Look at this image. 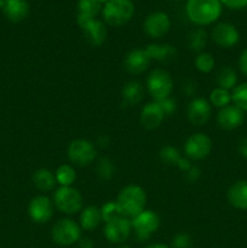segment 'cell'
I'll return each mask as SVG.
<instances>
[{
	"instance_id": "35",
	"label": "cell",
	"mask_w": 247,
	"mask_h": 248,
	"mask_svg": "<svg viewBox=\"0 0 247 248\" xmlns=\"http://www.w3.org/2000/svg\"><path fill=\"white\" fill-rule=\"evenodd\" d=\"M191 244V239L188 234L182 232V234L176 235L172 240V246L173 248H189Z\"/></svg>"
},
{
	"instance_id": "21",
	"label": "cell",
	"mask_w": 247,
	"mask_h": 248,
	"mask_svg": "<svg viewBox=\"0 0 247 248\" xmlns=\"http://www.w3.org/2000/svg\"><path fill=\"white\" fill-rule=\"evenodd\" d=\"M160 157L166 165H173L184 172H186L191 167L189 160L185 157H182L178 149L171 147V145H166V147L162 148L161 152H160Z\"/></svg>"
},
{
	"instance_id": "41",
	"label": "cell",
	"mask_w": 247,
	"mask_h": 248,
	"mask_svg": "<svg viewBox=\"0 0 247 248\" xmlns=\"http://www.w3.org/2000/svg\"><path fill=\"white\" fill-rule=\"evenodd\" d=\"M239 149H240V153H241L242 156H245L247 159V138L240 143Z\"/></svg>"
},
{
	"instance_id": "36",
	"label": "cell",
	"mask_w": 247,
	"mask_h": 248,
	"mask_svg": "<svg viewBox=\"0 0 247 248\" xmlns=\"http://www.w3.org/2000/svg\"><path fill=\"white\" fill-rule=\"evenodd\" d=\"M156 102L160 104V106H161L162 110H164L165 115H166V116L172 115V114L176 111L177 104H176V101H174V99L167 97V98L161 99V101H156Z\"/></svg>"
},
{
	"instance_id": "37",
	"label": "cell",
	"mask_w": 247,
	"mask_h": 248,
	"mask_svg": "<svg viewBox=\"0 0 247 248\" xmlns=\"http://www.w3.org/2000/svg\"><path fill=\"white\" fill-rule=\"evenodd\" d=\"M220 2L230 9H244L247 6V0H220Z\"/></svg>"
},
{
	"instance_id": "31",
	"label": "cell",
	"mask_w": 247,
	"mask_h": 248,
	"mask_svg": "<svg viewBox=\"0 0 247 248\" xmlns=\"http://www.w3.org/2000/svg\"><path fill=\"white\" fill-rule=\"evenodd\" d=\"M232 101L242 111H247V82L235 87L232 93Z\"/></svg>"
},
{
	"instance_id": "11",
	"label": "cell",
	"mask_w": 247,
	"mask_h": 248,
	"mask_svg": "<svg viewBox=\"0 0 247 248\" xmlns=\"http://www.w3.org/2000/svg\"><path fill=\"white\" fill-rule=\"evenodd\" d=\"M131 220L126 217H118L106 223L104 228V235L107 239L114 244H121L126 241L131 234Z\"/></svg>"
},
{
	"instance_id": "30",
	"label": "cell",
	"mask_w": 247,
	"mask_h": 248,
	"mask_svg": "<svg viewBox=\"0 0 247 248\" xmlns=\"http://www.w3.org/2000/svg\"><path fill=\"white\" fill-rule=\"evenodd\" d=\"M211 103L213 104L217 108H224V107L229 106L230 101H232V94L228 90L220 89V87H217V89L213 90L211 92Z\"/></svg>"
},
{
	"instance_id": "8",
	"label": "cell",
	"mask_w": 247,
	"mask_h": 248,
	"mask_svg": "<svg viewBox=\"0 0 247 248\" xmlns=\"http://www.w3.org/2000/svg\"><path fill=\"white\" fill-rule=\"evenodd\" d=\"M51 236L61 246H70L80 240V228L74 220L61 219L53 225Z\"/></svg>"
},
{
	"instance_id": "2",
	"label": "cell",
	"mask_w": 247,
	"mask_h": 248,
	"mask_svg": "<svg viewBox=\"0 0 247 248\" xmlns=\"http://www.w3.org/2000/svg\"><path fill=\"white\" fill-rule=\"evenodd\" d=\"M115 202L123 217L135 218L144 211L147 195L140 186H127L119 193Z\"/></svg>"
},
{
	"instance_id": "33",
	"label": "cell",
	"mask_w": 247,
	"mask_h": 248,
	"mask_svg": "<svg viewBox=\"0 0 247 248\" xmlns=\"http://www.w3.org/2000/svg\"><path fill=\"white\" fill-rule=\"evenodd\" d=\"M195 67L201 73H210L215 67V60L210 53H200L195 60Z\"/></svg>"
},
{
	"instance_id": "24",
	"label": "cell",
	"mask_w": 247,
	"mask_h": 248,
	"mask_svg": "<svg viewBox=\"0 0 247 248\" xmlns=\"http://www.w3.org/2000/svg\"><path fill=\"white\" fill-rule=\"evenodd\" d=\"M102 222V213L101 210L96 206H89L85 210H82L81 216H80V224L85 230H93L101 224Z\"/></svg>"
},
{
	"instance_id": "10",
	"label": "cell",
	"mask_w": 247,
	"mask_h": 248,
	"mask_svg": "<svg viewBox=\"0 0 247 248\" xmlns=\"http://www.w3.org/2000/svg\"><path fill=\"white\" fill-rule=\"evenodd\" d=\"M212 149V140L205 133H195L186 140L184 152L193 160L205 159Z\"/></svg>"
},
{
	"instance_id": "5",
	"label": "cell",
	"mask_w": 247,
	"mask_h": 248,
	"mask_svg": "<svg viewBox=\"0 0 247 248\" xmlns=\"http://www.w3.org/2000/svg\"><path fill=\"white\" fill-rule=\"evenodd\" d=\"M148 91L155 101L167 98L173 90L171 75L164 69H154L147 79Z\"/></svg>"
},
{
	"instance_id": "23",
	"label": "cell",
	"mask_w": 247,
	"mask_h": 248,
	"mask_svg": "<svg viewBox=\"0 0 247 248\" xmlns=\"http://www.w3.org/2000/svg\"><path fill=\"white\" fill-rule=\"evenodd\" d=\"M123 101L125 106H136L144 96L143 86L138 81H130L123 89Z\"/></svg>"
},
{
	"instance_id": "16",
	"label": "cell",
	"mask_w": 247,
	"mask_h": 248,
	"mask_svg": "<svg viewBox=\"0 0 247 248\" xmlns=\"http://www.w3.org/2000/svg\"><path fill=\"white\" fill-rule=\"evenodd\" d=\"M244 121V111L236 106H227L220 108L217 114V123L224 130H234Z\"/></svg>"
},
{
	"instance_id": "42",
	"label": "cell",
	"mask_w": 247,
	"mask_h": 248,
	"mask_svg": "<svg viewBox=\"0 0 247 248\" xmlns=\"http://www.w3.org/2000/svg\"><path fill=\"white\" fill-rule=\"evenodd\" d=\"M145 248H169V247L165 246V245H161V244H155V245H150V246H148Z\"/></svg>"
},
{
	"instance_id": "28",
	"label": "cell",
	"mask_w": 247,
	"mask_h": 248,
	"mask_svg": "<svg viewBox=\"0 0 247 248\" xmlns=\"http://www.w3.org/2000/svg\"><path fill=\"white\" fill-rule=\"evenodd\" d=\"M77 10H79V15L96 18L97 15L101 12L102 4L98 0H79Z\"/></svg>"
},
{
	"instance_id": "27",
	"label": "cell",
	"mask_w": 247,
	"mask_h": 248,
	"mask_svg": "<svg viewBox=\"0 0 247 248\" xmlns=\"http://www.w3.org/2000/svg\"><path fill=\"white\" fill-rule=\"evenodd\" d=\"M56 181L62 186H70L77 179L75 170L70 165H61L56 171Z\"/></svg>"
},
{
	"instance_id": "26",
	"label": "cell",
	"mask_w": 247,
	"mask_h": 248,
	"mask_svg": "<svg viewBox=\"0 0 247 248\" xmlns=\"http://www.w3.org/2000/svg\"><path fill=\"white\" fill-rule=\"evenodd\" d=\"M236 82H237L236 73H235V70L232 69V68L225 65V67H223L222 69L218 72L217 84L219 85L220 89H224L229 91L230 89H234Z\"/></svg>"
},
{
	"instance_id": "44",
	"label": "cell",
	"mask_w": 247,
	"mask_h": 248,
	"mask_svg": "<svg viewBox=\"0 0 247 248\" xmlns=\"http://www.w3.org/2000/svg\"><path fill=\"white\" fill-rule=\"evenodd\" d=\"M99 2H101V4H106V2H108L109 0H98Z\"/></svg>"
},
{
	"instance_id": "39",
	"label": "cell",
	"mask_w": 247,
	"mask_h": 248,
	"mask_svg": "<svg viewBox=\"0 0 247 248\" xmlns=\"http://www.w3.org/2000/svg\"><path fill=\"white\" fill-rule=\"evenodd\" d=\"M199 177H200V170H199L196 166H193V165H191L190 169L186 171V178H188L189 181L193 182V181H196Z\"/></svg>"
},
{
	"instance_id": "7",
	"label": "cell",
	"mask_w": 247,
	"mask_h": 248,
	"mask_svg": "<svg viewBox=\"0 0 247 248\" xmlns=\"http://www.w3.org/2000/svg\"><path fill=\"white\" fill-rule=\"evenodd\" d=\"M131 225L135 230L137 239L140 240V241H144L156 232L160 225V218L153 211L144 210L142 213L132 218Z\"/></svg>"
},
{
	"instance_id": "43",
	"label": "cell",
	"mask_w": 247,
	"mask_h": 248,
	"mask_svg": "<svg viewBox=\"0 0 247 248\" xmlns=\"http://www.w3.org/2000/svg\"><path fill=\"white\" fill-rule=\"evenodd\" d=\"M4 1L5 0H0V9H2V7H4Z\"/></svg>"
},
{
	"instance_id": "12",
	"label": "cell",
	"mask_w": 247,
	"mask_h": 248,
	"mask_svg": "<svg viewBox=\"0 0 247 248\" xmlns=\"http://www.w3.org/2000/svg\"><path fill=\"white\" fill-rule=\"evenodd\" d=\"M28 212L31 219L35 223L48 222L53 215V205L48 198L44 195L35 196L33 200L29 202Z\"/></svg>"
},
{
	"instance_id": "17",
	"label": "cell",
	"mask_w": 247,
	"mask_h": 248,
	"mask_svg": "<svg viewBox=\"0 0 247 248\" xmlns=\"http://www.w3.org/2000/svg\"><path fill=\"white\" fill-rule=\"evenodd\" d=\"M165 113L156 101L148 103L140 113V123L147 130H155L161 125L165 119Z\"/></svg>"
},
{
	"instance_id": "22",
	"label": "cell",
	"mask_w": 247,
	"mask_h": 248,
	"mask_svg": "<svg viewBox=\"0 0 247 248\" xmlns=\"http://www.w3.org/2000/svg\"><path fill=\"white\" fill-rule=\"evenodd\" d=\"M145 52L148 53L150 60L167 62L174 58L177 50L174 46L169 45V44H150L145 47Z\"/></svg>"
},
{
	"instance_id": "20",
	"label": "cell",
	"mask_w": 247,
	"mask_h": 248,
	"mask_svg": "<svg viewBox=\"0 0 247 248\" xmlns=\"http://www.w3.org/2000/svg\"><path fill=\"white\" fill-rule=\"evenodd\" d=\"M228 201L239 210H247V181H239L228 190Z\"/></svg>"
},
{
	"instance_id": "40",
	"label": "cell",
	"mask_w": 247,
	"mask_h": 248,
	"mask_svg": "<svg viewBox=\"0 0 247 248\" xmlns=\"http://www.w3.org/2000/svg\"><path fill=\"white\" fill-rule=\"evenodd\" d=\"M80 248H93V242L89 237L80 240Z\"/></svg>"
},
{
	"instance_id": "25",
	"label": "cell",
	"mask_w": 247,
	"mask_h": 248,
	"mask_svg": "<svg viewBox=\"0 0 247 248\" xmlns=\"http://www.w3.org/2000/svg\"><path fill=\"white\" fill-rule=\"evenodd\" d=\"M56 176L46 169H40L34 172L33 174V183L39 190L41 191H50L55 188L56 186Z\"/></svg>"
},
{
	"instance_id": "9",
	"label": "cell",
	"mask_w": 247,
	"mask_h": 248,
	"mask_svg": "<svg viewBox=\"0 0 247 248\" xmlns=\"http://www.w3.org/2000/svg\"><path fill=\"white\" fill-rule=\"evenodd\" d=\"M77 22L85 34V39L93 46H101L107 38L106 26L101 21L77 14Z\"/></svg>"
},
{
	"instance_id": "34",
	"label": "cell",
	"mask_w": 247,
	"mask_h": 248,
	"mask_svg": "<svg viewBox=\"0 0 247 248\" xmlns=\"http://www.w3.org/2000/svg\"><path fill=\"white\" fill-rule=\"evenodd\" d=\"M101 213L102 220L106 223L111 219H115V218L118 217H121L118 206H116V202H113V201H109L106 205H103V207L101 208Z\"/></svg>"
},
{
	"instance_id": "13",
	"label": "cell",
	"mask_w": 247,
	"mask_h": 248,
	"mask_svg": "<svg viewBox=\"0 0 247 248\" xmlns=\"http://www.w3.org/2000/svg\"><path fill=\"white\" fill-rule=\"evenodd\" d=\"M171 28V19L165 12L156 11L145 18L144 31L152 38H161Z\"/></svg>"
},
{
	"instance_id": "4",
	"label": "cell",
	"mask_w": 247,
	"mask_h": 248,
	"mask_svg": "<svg viewBox=\"0 0 247 248\" xmlns=\"http://www.w3.org/2000/svg\"><path fill=\"white\" fill-rule=\"evenodd\" d=\"M55 206L65 215H75L82 208V196L72 186H61L53 195Z\"/></svg>"
},
{
	"instance_id": "18",
	"label": "cell",
	"mask_w": 247,
	"mask_h": 248,
	"mask_svg": "<svg viewBox=\"0 0 247 248\" xmlns=\"http://www.w3.org/2000/svg\"><path fill=\"white\" fill-rule=\"evenodd\" d=\"M150 57L145 50H140V48H135V50L130 51L125 58V68L127 72L131 74H140V73L145 72L147 68L150 64Z\"/></svg>"
},
{
	"instance_id": "15",
	"label": "cell",
	"mask_w": 247,
	"mask_h": 248,
	"mask_svg": "<svg viewBox=\"0 0 247 248\" xmlns=\"http://www.w3.org/2000/svg\"><path fill=\"white\" fill-rule=\"evenodd\" d=\"M211 106L205 98H194L189 103L188 110V119L193 125L195 126H203L211 116Z\"/></svg>"
},
{
	"instance_id": "45",
	"label": "cell",
	"mask_w": 247,
	"mask_h": 248,
	"mask_svg": "<svg viewBox=\"0 0 247 248\" xmlns=\"http://www.w3.org/2000/svg\"><path fill=\"white\" fill-rule=\"evenodd\" d=\"M118 248H130V247H127V246H120V247H118Z\"/></svg>"
},
{
	"instance_id": "14",
	"label": "cell",
	"mask_w": 247,
	"mask_h": 248,
	"mask_svg": "<svg viewBox=\"0 0 247 248\" xmlns=\"http://www.w3.org/2000/svg\"><path fill=\"white\" fill-rule=\"evenodd\" d=\"M212 39L220 47L229 48L239 43L240 34L232 24L222 22L213 28Z\"/></svg>"
},
{
	"instance_id": "6",
	"label": "cell",
	"mask_w": 247,
	"mask_h": 248,
	"mask_svg": "<svg viewBox=\"0 0 247 248\" xmlns=\"http://www.w3.org/2000/svg\"><path fill=\"white\" fill-rule=\"evenodd\" d=\"M96 148L90 140H75L68 147V157L77 166H89L96 159Z\"/></svg>"
},
{
	"instance_id": "3",
	"label": "cell",
	"mask_w": 247,
	"mask_h": 248,
	"mask_svg": "<svg viewBox=\"0 0 247 248\" xmlns=\"http://www.w3.org/2000/svg\"><path fill=\"white\" fill-rule=\"evenodd\" d=\"M135 14V6L131 0H109L102 9L104 21L114 27L127 23Z\"/></svg>"
},
{
	"instance_id": "29",
	"label": "cell",
	"mask_w": 247,
	"mask_h": 248,
	"mask_svg": "<svg viewBox=\"0 0 247 248\" xmlns=\"http://www.w3.org/2000/svg\"><path fill=\"white\" fill-rule=\"evenodd\" d=\"M207 34L202 28H196L189 34V46L194 51H201L206 47Z\"/></svg>"
},
{
	"instance_id": "38",
	"label": "cell",
	"mask_w": 247,
	"mask_h": 248,
	"mask_svg": "<svg viewBox=\"0 0 247 248\" xmlns=\"http://www.w3.org/2000/svg\"><path fill=\"white\" fill-rule=\"evenodd\" d=\"M239 67H240V70H241L245 75H247V48L242 51L241 55H240Z\"/></svg>"
},
{
	"instance_id": "1",
	"label": "cell",
	"mask_w": 247,
	"mask_h": 248,
	"mask_svg": "<svg viewBox=\"0 0 247 248\" xmlns=\"http://www.w3.org/2000/svg\"><path fill=\"white\" fill-rule=\"evenodd\" d=\"M186 16L193 23L207 26L219 18L222 14L220 0H188L185 5Z\"/></svg>"
},
{
	"instance_id": "32",
	"label": "cell",
	"mask_w": 247,
	"mask_h": 248,
	"mask_svg": "<svg viewBox=\"0 0 247 248\" xmlns=\"http://www.w3.org/2000/svg\"><path fill=\"white\" fill-rule=\"evenodd\" d=\"M96 171L99 178L104 179V181H108V179H110L113 177L114 172H115V167H114L113 161L110 159H108V157H102L98 161Z\"/></svg>"
},
{
	"instance_id": "19",
	"label": "cell",
	"mask_w": 247,
	"mask_h": 248,
	"mask_svg": "<svg viewBox=\"0 0 247 248\" xmlns=\"http://www.w3.org/2000/svg\"><path fill=\"white\" fill-rule=\"evenodd\" d=\"M2 11L11 22H21L28 16L29 5L27 0H5Z\"/></svg>"
}]
</instances>
